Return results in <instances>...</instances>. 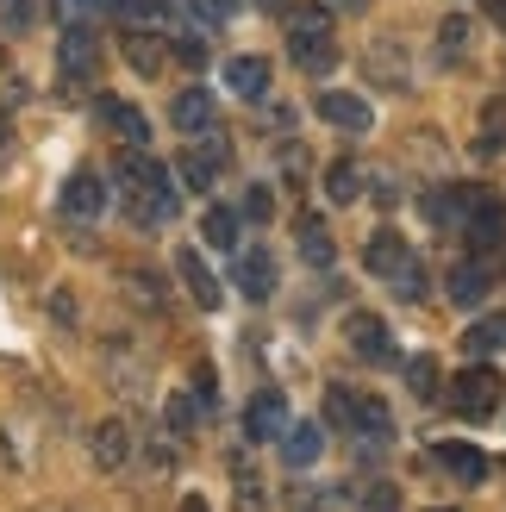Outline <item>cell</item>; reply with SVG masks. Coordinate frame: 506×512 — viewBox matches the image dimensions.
I'll list each match as a JSON object with an SVG mask.
<instances>
[{
  "label": "cell",
  "instance_id": "7bdbcfd3",
  "mask_svg": "<svg viewBox=\"0 0 506 512\" xmlns=\"http://www.w3.org/2000/svg\"><path fill=\"white\" fill-rule=\"evenodd\" d=\"M207 7H213V13H232V7H238V0H207Z\"/></svg>",
  "mask_w": 506,
  "mask_h": 512
},
{
  "label": "cell",
  "instance_id": "f546056e",
  "mask_svg": "<svg viewBox=\"0 0 506 512\" xmlns=\"http://www.w3.org/2000/svg\"><path fill=\"white\" fill-rule=\"evenodd\" d=\"M225 163L219 157H207V150H182V163H175V182H188V188H213V175H219Z\"/></svg>",
  "mask_w": 506,
  "mask_h": 512
},
{
  "label": "cell",
  "instance_id": "d590c367",
  "mask_svg": "<svg viewBox=\"0 0 506 512\" xmlns=\"http://www.w3.org/2000/svg\"><path fill=\"white\" fill-rule=\"evenodd\" d=\"M0 25H7V32H25V25H32V0H0Z\"/></svg>",
  "mask_w": 506,
  "mask_h": 512
},
{
  "label": "cell",
  "instance_id": "836d02e7",
  "mask_svg": "<svg viewBox=\"0 0 506 512\" xmlns=\"http://www.w3.org/2000/svg\"><path fill=\"white\" fill-rule=\"evenodd\" d=\"M232 475H238V506H244V512H263V481H257V469H250L244 456H238Z\"/></svg>",
  "mask_w": 506,
  "mask_h": 512
},
{
  "label": "cell",
  "instance_id": "44dd1931",
  "mask_svg": "<svg viewBox=\"0 0 506 512\" xmlns=\"http://www.w3.org/2000/svg\"><path fill=\"white\" fill-rule=\"evenodd\" d=\"M238 232H244V219H238L232 207H207V213H200V238H207L213 250H238V244H244Z\"/></svg>",
  "mask_w": 506,
  "mask_h": 512
},
{
  "label": "cell",
  "instance_id": "5bb4252c",
  "mask_svg": "<svg viewBox=\"0 0 506 512\" xmlns=\"http://www.w3.org/2000/svg\"><path fill=\"white\" fill-rule=\"evenodd\" d=\"M169 119H175V132H182V138L213 132V94L207 88H182V94H175V107H169Z\"/></svg>",
  "mask_w": 506,
  "mask_h": 512
},
{
  "label": "cell",
  "instance_id": "d6986e66",
  "mask_svg": "<svg viewBox=\"0 0 506 512\" xmlns=\"http://www.w3.org/2000/svg\"><path fill=\"white\" fill-rule=\"evenodd\" d=\"M319 450H325L319 425H288V431H282V463H288V469H313Z\"/></svg>",
  "mask_w": 506,
  "mask_h": 512
},
{
  "label": "cell",
  "instance_id": "2e32d148",
  "mask_svg": "<svg viewBox=\"0 0 506 512\" xmlns=\"http://www.w3.org/2000/svg\"><path fill=\"white\" fill-rule=\"evenodd\" d=\"M100 125H107L119 144H144L150 138V119L132 107V100H100Z\"/></svg>",
  "mask_w": 506,
  "mask_h": 512
},
{
  "label": "cell",
  "instance_id": "3957f363",
  "mask_svg": "<svg viewBox=\"0 0 506 512\" xmlns=\"http://www.w3.org/2000/svg\"><path fill=\"white\" fill-rule=\"evenodd\" d=\"M506 400V381L494 375V369H463L457 381H450V406H457V419H469V425H482V419H494V406Z\"/></svg>",
  "mask_w": 506,
  "mask_h": 512
},
{
  "label": "cell",
  "instance_id": "f35d334b",
  "mask_svg": "<svg viewBox=\"0 0 506 512\" xmlns=\"http://www.w3.org/2000/svg\"><path fill=\"white\" fill-rule=\"evenodd\" d=\"M113 13L119 19H150V13H163V0H113Z\"/></svg>",
  "mask_w": 506,
  "mask_h": 512
},
{
  "label": "cell",
  "instance_id": "8fae6325",
  "mask_svg": "<svg viewBox=\"0 0 506 512\" xmlns=\"http://www.w3.org/2000/svg\"><path fill=\"white\" fill-rule=\"evenodd\" d=\"M100 207H107V188H100V175H94V169H75L69 182H63V213H69L75 225H88V219H100Z\"/></svg>",
  "mask_w": 506,
  "mask_h": 512
},
{
  "label": "cell",
  "instance_id": "60d3db41",
  "mask_svg": "<svg viewBox=\"0 0 506 512\" xmlns=\"http://www.w3.org/2000/svg\"><path fill=\"white\" fill-rule=\"evenodd\" d=\"M13 469V456H7V431H0V475H7Z\"/></svg>",
  "mask_w": 506,
  "mask_h": 512
},
{
  "label": "cell",
  "instance_id": "74e56055",
  "mask_svg": "<svg viewBox=\"0 0 506 512\" xmlns=\"http://www.w3.org/2000/svg\"><path fill=\"white\" fill-rule=\"evenodd\" d=\"M194 400L207 406V413H213V406H219V381H213V369H207V363L194 369Z\"/></svg>",
  "mask_w": 506,
  "mask_h": 512
},
{
  "label": "cell",
  "instance_id": "30bf717a",
  "mask_svg": "<svg viewBox=\"0 0 506 512\" xmlns=\"http://www.w3.org/2000/svg\"><path fill=\"white\" fill-rule=\"evenodd\" d=\"M475 200H482L475 188H432L419 207H425V219H432L438 232H463V219L475 213Z\"/></svg>",
  "mask_w": 506,
  "mask_h": 512
},
{
  "label": "cell",
  "instance_id": "e0dca14e",
  "mask_svg": "<svg viewBox=\"0 0 506 512\" xmlns=\"http://www.w3.org/2000/svg\"><path fill=\"white\" fill-rule=\"evenodd\" d=\"M463 232H469V244H475V250H494V244L506 238V213H500V200H488V194L475 200V213L463 219Z\"/></svg>",
  "mask_w": 506,
  "mask_h": 512
},
{
  "label": "cell",
  "instance_id": "603a6c76",
  "mask_svg": "<svg viewBox=\"0 0 506 512\" xmlns=\"http://www.w3.org/2000/svg\"><path fill=\"white\" fill-rule=\"evenodd\" d=\"M325 194H332V207H350V200L363 194V163L357 157H338L325 169Z\"/></svg>",
  "mask_w": 506,
  "mask_h": 512
},
{
  "label": "cell",
  "instance_id": "8d00e7d4",
  "mask_svg": "<svg viewBox=\"0 0 506 512\" xmlns=\"http://www.w3.org/2000/svg\"><path fill=\"white\" fill-rule=\"evenodd\" d=\"M244 219H257V225L275 219V194H269V188H250V194H244Z\"/></svg>",
  "mask_w": 506,
  "mask_h": 512
},
{
  "label": "cell",
  "instance_id": "5b68a950",
  "mask_svg": "<svg viewBox=\"0 0 506 512\" xmlns=\"http://www.w3.org/2000/svg\"><path fill=\"white\" fill-rule=\"evenodd\" d=\"M88 456H94V469H100V475L132 469V456H138L132 425H125V419H100V425H94V438H88Z\"/></svg>",
  "mask_w": 506,
  "mask_h": 512
},
{
  "label": "cell",
  "instance_id": "1f68e13d",
  "mask_svg": "<svg viewBox=\"0 0 506 512\" xmlns=\"http://www.w3.org/2000/svg\"><path fill=\"white\" fill-rule=\"evenodd\" d=\"M325 425L357 438V394H350V388H325Z\"/></svg>",
  "mask_w": 506,
  "mask_h": 512
},
{
  "label": "cell",
  "instance_id": "52a82bcc",
  "mask_svg": "<svg viewBox=\"0 0 506 512\" xmlns=\"http://www.w3.org/2000/svg\"><path fill=\"white\" fill-rule=\"evenodd\" d=\"M175 281H182V288H188V300L194 306H207V313H219V306H225V288H219V275L207 269V256H200V250H175Z\"/></svg>",
  "mask_w": 506,
  "mask_h": 512
},
{
  "label": "cell",
  "instance_id": "4fadbf2b",
  "mask_svg": "<svg viewBox=\"0 0 506 512\" xmlns=\"http://www.w3.org/2000/svg\"><path fill=\"white\" fill-rule=\"evenodd\" d=\"M244 431H250L257 444L282 438V431H288V406H282V394H275V388H263L257 400H250V406H244Z\"/></svg>",
  "mask_w": 506,
  "mask_h": 512
},
{
  "label": "cell",
  "instance_id": "ee69618b",
  "mask_svg": "<svg viewBox=\"0 0 506 512\" xmlns=\"http://www.w3.org/2000/svg\"><path fill=\"white\" fill-rule=\"evenodd\" d=\"M488 7H494V19H500V25H506V0H488Z\"/></svg>",
  "mask_w": 506,
  "mask_h": 512
},
{
  "label": "cell",
  "instance_id": "d4e9b609",
  "mask_svg": "<svg viewBox=\"0 0 506 512\" xmlns=\"http://www.w3.org/2000/svg\"><path fill=\"white\" fill-rule=\"evenodd\" d=\"M450 300H457V306H482V300H488V263L450 269Z\"/></svg>",
  "mask_w": 506,
  "mask_h": 512
},
{
  "label": "cell",
  "instance_id": "8992f818",
  "mask_svg": "<svg viewBox=\"0 0 506 512\" xmlns=\"http://www.w3.org/2000/svg\"><path fill=\"white\" fill-rule=\"evenodd\" d=\"M232 288L244 300H269L275 294V256L263 244H238L232 250Z\"/></svg>",
  "mask_w": 506,
  "mask_h": 512
},
{
  "label": "cell",
  "instance_id": "7c38bea8",
  "mask_svg": "<svg viewBox=\"0 0 506 512\" xmlns=\"http://www.w3.org/2000/svg\"><path fill=\"white\" fill-rule=\"evenodd\" d=\"M119 50H125V63H132L138 75H150V82H157L163 75V63H169V44L150 32V25H132V32L119 38Z\"/></svg>",
  "mask_w": 506,
  "mask_h": 512
},
{
  "label": "cell",
  "instance_id": "277c9868",
  "mask_svg": "<svg viewBox=\"0 0 506 512\" xmlns=\"http://www.w3.org/2000/svg\"><path fill=\"white\" fill-rule=\"evenodd\" d=\"M57 75H63V88H94V75H100V38H94V25H63Z\"/></svg>",
  "mask_w": 506,
  "mask_h": 512
},
{
  "label": "cell",
  "instance_id": "ab89813d",
  "mask_svg": "<svg viewBox=\"0 0 506 512\" xmlns=\"http://www.w3.org/2000/svg\"><path fill=\"white\" fill-rule=\"evenodd\" d=\"M325 7H332V13H363L369 0H325Z\"/></svg>",
  "mask_w": 506,
  "mask_h": 512
},
{
  "label": "cell",
  "instance_id": "bcb514c9",
  "mask_svg": "<svg viewBox=\"0 0 506 512\" xmlns=\"http://www.w3.org/2000/svg\"><path fill=\"white\" fill-rule=\"evenodd\" d=\"M0 63H7V50H0Z\"/></svg>",
  "mask_w": 506,
  "mask_h": 512
},
{
  "label": "cell",
  "instance_id": "7a4b0ae2",
  "mask_svg": "<svg viewBox=\"0 0 506 512\" xmlns=\"http://www.w3.org/2000/svg\"><path fill=\"white\" fill-rule=\"evenodd\" d=\"M363 269H369V275H382V288H394L400 300H419V294H425V269H419V256L407 250V238H400V232H388V225L369 238Z\"/></svg>",
  "mask_w": 506,
  "mask_h": 512
},
{
  "label": "cell",
  "instance_id": "ffe728a7",
  "mask_svg": "<svg viewBox=\"0 0 506 512\" xmlns=\"http://www.w3.org/2000/svg\"><path fill=\"white\" fill-rule=\"evenodd\" d=\"M463 350L469 356H500L506 350V313H482L469 331H463Z\"/></svg>",
  "mask_w": 506,
  "mask_h": 512
},
{
  "label": "cell",
  "instance_id": "4316f807",
  "mask_svg": "<svg viewBox=\"0 0 506 512\" xmlns=\"http://www.w3.org/2000/svg\"><path fill=\"white\" fill-rule=\"evenodd\" d=\"M369 75H375V82H388L394 94H407V57H400V44H375L369 50Z\"/></svg>",
  "mask_w": 506,
  "mask_h": 512
},
{
  "label": "cell",
  "instance_id": "7402d4cb",
  "mask_svg": "<svg viewBox=\"0 0 506 512\" xmlns=\"http://www.w3.org/2000/svg\"><path fill=\"white\" fill-rule=\"evenodd\" d=\"M294 232H300V256H307L313 269H332L338 263V244H332V232H325V219H300Z\"/></svg>",
  "mask_w": 506,
  "mask_h": 512
},
{
  "label": "cell",
  "instance_id": "ba28073f",
  "mask_svg": "<svg viewBox=\"0 0 506 512\" xmlns=\"http://www.w3.org/2000/svg\"><path fill=\"white\" fill-rule=\"evenodd\" d=\"M319 119L338 125V132H350V138H363L369 125H375L369 100H363V94H344V88H325V94H319Z\"/></svg>",
  "mask_w": 506,
  "mask_h": 512
},
{
  "label": "cell",
  "instance_id": "d6a6232c",
  "mask_svg": "<svg viewBox=\"0 0 506 512\" xmlns=\"http://www.w3.org/2000/svg\"><path fill=\"white\" fill-rule=\"evenodd\" d=\"M407 388H413L419 400H438V394H444V369L432 363V356H413V363H407Z\"/></svg>",
  "mask_w": 506,
  "mask_h": 512
},
{
  "label": "cell",
  "instance_id": "9c48e42d",
  "mask_svg": "<svg viewBox=\"0 0 506 512\" xmlns=\"http://www.w3.org/2000/svg\"><path fill=\"white\" fill-rule=\"evenodd\" d=\"M344 338H350V350H357L363 363H394V331L375 313H350L344 319Z\"/></svg>",
  "mask_w": 506,
  "mask_h": 512
},
{
  "label": "cell",
  "instance_id": "6da1fadb",
  "mask_svg": "<svg viewBox=\"0 0 506 512\" xmlns=\"http://www.w3.org/2000/svg\"><path fill=\"white\" fill-rule=\"evenodd\" d=\"M119 194H125V213H132V225H169L175 207H182L175 175L150 157L144 144H125V150H119Z\"/></svg>",
  "mask_w": 506,
  "mask_h": 512
},
{
  "label": "cell",
  "instance_id": "cb8c5ba5",
  "mask_svg": "<svg viewBox=\"0 0 506 512\" xmlns=\"http://www.w3.org/2000/svg\"><path fill=\"white\" fill-rule=\"evenodd\" d=\"M438 463L457 475V481H469V488H475V481H488V456L469 450V444H438Z\"/></svg>",
  "mask_w": 506,
  "mask_h": 512
},
{
  "label": "cell",
  "instance_id": "4dcf8cb0",
  "mask_svg": "<svg viewBox=\"0 0 506 512\" xmlns=\"http://www.w3.org/2000/svg\"><path fill=\"white\" fill-rule=\"evenodd\" d=\"M357 438H369V444H388L394 438V413L382 400H357Z\"/></svg>",
  "mask_w": 506,
  "mask_h": 512
},
{
  "label": "cell",
  "instance_id": "ac0fdd59",
  "mask_svg": "<svg viewBox=\"0 0 506 512\" xmlns=\"http://www.w3.org/2000/svg\"><path fill=\"white\" fill-rule=\"evenodd\" d=\"M225 88H232L238 100H263L269 94V63L263 57H232L225 63Z\"/></svg>",
  "mask_w": 506,
  "mask_h": 512
},
{
  "label": "cell",
  "instance_id": "484cf974",
  "mask_svg": "<svg viewBox=\"0 0 506 512\" xmlns=\"http://www.w3.org/2000/svg\"><path fill=\"white\" fill-rule=\"evenodd\" d=\"M163 425H169L175 444H188L194 425H200V400H194V394H169V400H163Z\"/></svg>",
  "mask_w": 506,
  "mask_h": 512
},
{
  "label": "cell",
  "instance_id": "b9f144b4",
  "mask_svg": "<svg viewBox=\"0 0 506 512\" xmlns=\"http://www.w3.org/2000/svg\"><path fill=\"white\" fill-rule=\"evenodd\" d=\"M182 512H207V500H194V494H188V500H182Z\"/></svg>",
  "mask_w": 506,
  "mask_h": 512
},
{
  "label": "cell",
  "instance_id": "f1b7e54d",
  "mask_svg": "<svg viewBox=\"0 0 506 512\" xmlns=\"http://www.w3.org/2000/svg\"><path fill=\"white\" fill-rule=\"evenodd\" d=\"M288 50H294V63L307 75H332L338 69V38H307V44H288Z\"/></svg>",
  "mask_w": 506,
  "mask_h": 512
},
{
  "label": "cell",
  "instance_id": "83f0119b",
  "mask_svg": "<svg viewBox=\"0 0 506 512\" xmlns=\"http://www.w3.org/2000/svg\"><path fill=\"white\" fill-rule=\"evenodd\" d=\"M119 281H125V300H138L144 313H163V300H169V294H163V275H150V269H125Z\"/></svg>",
  "mask_w": 506,
  "mask_h": 512
},
{
  "label": "cell",
  "instance_id": "9a60e30c",
  "mask_svg": "<svg viewBox=\"0 0 506 512\" xmlns=\"http://www.w3.org/2000/svg\"><path fill=\"white\" fill-rule=\"evenodd\" d=\"M282 32H288V44L332 38V7H325V0H313V7H282Z\"/></svg>",
  "mask_w": 506,
  "mask_h": 512
},
{
  "label": "cell",
  "instance_id": "f6af8a7d",
  "mask_svg": "<svg viewBox=\"0 0 506 512\" xmlns=\"http://www.w3.org/2000/svg\"><path fill=\"white\" fill-rule=\"evenodd\" d=\"M257 7H269V13H282V7H288V0H257Z\"/></svg>",
  "mask_w": 506,
  "mask_h": 512
},
{
  "label": "cell",
  "instance_id": "e575fe53",
  "mask_svg": "<svg viewBox=\"0 0 506 512\" xmlns=\"http://www.w3.org/2000/svg\"><path fill=\"white\" fill-rule=\"evenodd\" d=\"M438 44H444V57H463V50H469V19H463V13H450V19H444V32H438Z\"/></svg>",
  "mask_w": 506,
  "mask_h": 512
}]
</instances>
